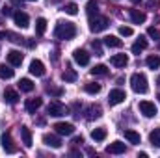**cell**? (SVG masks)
<instances>
[{
	"mask_svg": "<svg viewBox=\"0 0 160 158\" xmlns=\"http://www.w3.org/2000/svg\"><path fill=\"white\" fill-rule=\"evenodd\" d=\"M54 36L58 39H73L77 36V26L73 22H58L56 24V30H54Z\"/></svg>",
	"mask_w": 160,
	"mask_h": 158,
	"instance_id": "cell-1",
	"label": "cell"
},
{
	"mask_svg": "<svg viewBox=\"0 0 160 158\" xmlns=\"http://www.w3.org/2000/svg\"><path fill=\"white\" fill-rule=\"evenodd\" d=\"M130 87H132V91L145 95V93L149 91V82H147V77H145L143 73H134V75L130 77Z\"/></svg>",
	"mask_w": 160,
	"mask_h": 158,
	"instance_id": "cell-2",
	"label": "cell"
},
{
	"mask_svg": "<svg viewBox=\"0 0 160 158\" xmlns=\"http://www.w3.org/2000/svg\"><path fill=\"white\" fill-rule=\"evenodd\" d=\"M108 19L106 17H101V15H95V17H89V30L93 32V34H99V32H102V30H106L108 28Z\"/></svg>",
	"mask_w": 160,
	"mask_h": 158,
	"instance_id": "cell-3",
	"label": "cell"
},
{
	"mask_svg": "<svg viewBox=\"0 0 160 158\" xmlns=\"http://www.w3.org/2000/svg\"><path fill=\"white\" fill-rule=\"evenodd\" d=\"M47 114L52 116V117H62V116L69 114V108L63 106L60 101H50V104L47 106Z\"/></svg>",
	"mask_w": 160,
	"mask_h": 158,
	"instance_id": "cell-4",
	"label": "cell"
},
{
	"mask_svg": "<svg viewBox=\"0 0 160 158\" xmlns=\"http://www.w3.org/2000/svg\"><path fill=\"white\" fill-rule=\"evenodd\" d=\"M138 108H140V114H142V116H145V117H155V116L158 114V110H157L155 102H151V101H140Z\"/></svg>",
	"mask_w": 160,
	"mask_h": 158,
	"instance_id": "cell-5",
	"label": "cell"
},
{
	"mask_svg": "<svg viewBox=\"0 0 160 158\" xmlns=\"http://www.w3.org/2000/svg\"><path fill=\"white\" fill-rule=\"evenodd\" d=\"M0 145H2V149H4L8 155L17 153V145L13 143V140H11V134H9V132H4V134L0 136Z\"/></svg>",
	"mask_w": 160,
	"mask_h": 158,
	"instance_id": "cell-6",
	"label": "cell"
},
{
	"mask_svg": "<svg viewBox=\"0 0 160 158\" xmlns=\"http://www.w3.org/2000/svg\"><path fill=\"white\" fill-rule=\"evenodd\" d=\"M54 128H56V132H58L60 136H71V134L75 132V125H73V123H65V121L56 123Z\"/></svg>",
	"mask_w": 160,
	"mask_h": 158,
	"instance_id": "cell-7",
	"label": "cell"
},
{
	"mask_svg": "<svg viewBox=\"0 0 160 158\" xmlns=\"http://www.w3.org/2000/svg\"><path fill=\"white\" fill-rule=\"evenodd\" d=\"M125 99H127V95H125V91H123V89H112V91H110V95H108V102H110L112 106L121 104Z\"/></svg>",
	"mask_w": 160,
	"mask_h": 158,
	"instance_id": "cell-8",
	"label": "cell"
},
{
	"mask_svg": "<svg viewBox=\"0 0 160 158\" xmlns=\"http://www.w3.org/2000/svg\"><path fill=\"white\" fill-rule=\"evenodd\" d=\"M13 21H15V24L19 28H28V24H30V17L24 11H15L13 13Z\"/></svg>",
	"mask_w": 160,
	"mask_h": 158,
	"instance_id": "cell-9",
	"label": "cell"
},
{
	"mask_svg": "<svg viewBox=\"0 0 160 158\" xmlns=\"http://www.w3.org/2000/svg\"><path fill=\"white\" fill-rule=\"evenodd\" d=\"M43 143L48 145V147H52V149H60V147L63 145L62 140H60L56 134H43Z\"/></svg>",
	"mask_w": 160,
	"mask_h": 158,
	"instance_id": "cell-10",
	"label": "cell"
},
{
	"mask_svg": "<svg viewBox=\"0 0 160 158\" xmlns=\"http://www.w3.org/2000/svg\"><path fill=\"white\" fill-rule=\"evenodd\" d=\"M73 60H75L78 65H88V63H89V54H88L86 50H82V48H77V50L73 52Z\"/></svg>",
	"mask_w": 160,
	"mask_h": 158,
	"instance_id": "cell-11",
	"label": "cell"
},
{
	"mask_svg": "<svg viewBox=\"0 0 160 158\" xmlns=\"http://www.w3.org/2000/svg\"><path fill=\"white\" fill-rule=\"evenodd\" d=\"M22 60H24V56H22L19 50H9V52H8V62H9V65L19 67V65L22 63Z\"/></svg>",
	"mask_w": 160,
	"mask_h": 158,
	"instance_id": "cell-12",
	"label": "cell"
},
{
	"mask_svg": "<svg viewBox=\"0 0 160 158\" xmlns=\"http://www.w3.org/2000/svg\"><path fill=\"white\" fill-rule=\"evenodd\" d=\"M125 151H127V147H125L123 141H112V143L106 147V153H108V155H123Z\"/></svg>",
	"mask_w": 160,
	"mask_h": 158,
	"instance_id": "cell-13",
	"label": "cell"
},
{
	"mask_svg": "<svg viewBox=\"0 0 160 158\" xmlns=\"http://www.w3.org/2000/svg\"><path fill=\"white\" fill-rule=\"evenodd\" d=\"M30 73H32L34 77H43V75H45V65H43L41 60H32V63H30Z\"/></svg>",
	"mask_w": 160,
	"mask_h": 158,
	"instance_id": "cell-14",
	"label": "cell"
},
{
	"mask_svg": "<svg viewBox=\"0 0 160 158\" xmlns=\"http://www.w3.org/2000/svg\"><path fill=\"white\" fill-rule=\"evenodd\" d=\"M110 63H112L114 67H125V65L128 63V56H127V54H114V56L110 58Z\"/></svg>",
	"mask_w": 160,
	"mask_h": 158,
	"instance_id": "cell-15",
	"label": "cell"
},
{
	"mask_svg": "<svg viewBox=\"0 0 160 158\" xmlns=\"http://www.w3.org/2000/svg\"><path fill=\"white\" fill-rule=\"evenodd\" d=\"M41 104H43V99H39V97L28 99V101H26V110H28L30 114H36V112L41 108Z\"/></svg>",
	"mask_w": 160,
	"mask_h": 158,
	"instance_id": "cell-16",
	"label": "cell"
},
{
	"mask_svg": "<svg viewBox=\"0 0 160 158\" xmlns=\"http://www.w3.org/2000/svg\"><path fill=\"white\" fill-rule=\"evenodd\" d=\"M17 101H19V93L15 91V89H4V102H8V104H17Z\"/></svg>",
	"mask_w": 160,
	"mask_h": 158,
	"instance_id": "cell-17",
	"label": "cell"
},
{
	"mask_svg": "<svg viewBox=\"0 0 160 158\" xmlns=\"http://www.w3.org/2000/svg\"><path fill=\"white\" fill-rule=\"evenodd\" d=\"M147 45H149V41H147V37L140 36V37L136 39V43L132 45V52H134V54H140L142 50H145V48H147Z\"/></svg>",
	"mask_w": 160,
	"mask_h": 158,
	"instance_id": "cell-18",
	"label": "cell"
},
{
	"mask_svg": "<svg viewBox=\"0 0 160 158\" xmlns=\"http://www.w3.org/2000/svg\"><path fill=\"white\" fill-rule=\"evenodd\" d=\"M145 13L143 11H140V9H130V21L134 22V24H143L145 22Z\"/></svg>",
	"mask_w": 160,
	"mask_h": 158,
	"instance_id": "cell-19",
	"label": "cell"
},
{
	"mask_svg": "<svg viewBox=\"0 0 160 158\" xmlns=\"http://www.w3.org/2000/svg\"><path fill=\"white\" fill-rule=\"evenodd\" d=\"M15 77V71L9 67V65H6V63H0V78L2 80H9Z\"/></svg>",
	"mask_w": 160,
	"mask_h": 158,
	"instance_id": "cell-20",
	"label": "cell"
},
{
	"mask_svg": "<svg viewBox=\"0 0 160 158\" xmlns=\"http://www.w3.org/2000/svg\"><path fill=\"white\" fill-rule=\"evenodd\" d=\"M34 87H36V84H34L30 78H21L19 80V89H21V91L30 93V91H34Z\"/></svg>",
	"mask_w": 160,
	"mask_h": 158,
	"instance_id": "cell-21",
	"label": "cell"
},
{
	"mask_svg": "<svg viewBox=\"0 0 160 158\" xmlns=\"http://www.w3.org/2000/svg\"><path fill=\"white\" fill-rule=\"evenodd\" d=\"M21 138H22L24 147H32V132L28 126H21Z\"/></svg>",
	"mask_w": 160,
	"mask_h": 158,
	"instance_id": "cell-22",
	"label": "cell"
},
{
	"mask_svg": "<svg viewBox=\"0 0 160 158\" xmlns=\"http://www.w3.org/2000/svg\"><path fill=\"white\" fill-rule=\"evenodd\" d=\"M91 138H93V141H104L106 140V128H102V126L93 128L91 130Z\"/></svg>",
	"mask_w": 160,
	"mask_h": 158,
	"instance_id": "cell-23",
	"label": "cell"
},
{
	"mask_svg": "<svg viewBox=\"0 0 160 158\" xmlns=\"http://www.w3.org/2000/svg\"><path fill=\"white\" fill-rule=\"evenodd\" d=\"M104 45L110 47V48H119L121 45H123V41H121L118 36H106V37H104Z\"/></svg>",
	"mask_w": 160,
	"mask_h": 158,
	"instance_id": "cell-24",
	"label": "cell"
},
{
	"mask_svg": "<svg viewBox=\"0 0 160 158\" xmlns=\"http://www.w3.org/2000/svg\"><path fill=\"white\" fill-rule=\"evenodd\" d=\"M145 63H147V67L149 69H158L160 67V56L158 54H151V56H147V60H145Z\"/></svg>",
	"mask_w": 160,
	"mask_h": 158,
	"instance_id": "cell-25",
	"label": "cell"
},
{
	"mask_svg": "<svg viewBox=\"0 0 160 158\" xmlns=\"http://www.w3.org/2000/svg\"><path fill=\"white\" fill-rule=\"evenodd\" d=\"M125 138H127L130 143H134V145L142 143V138H140V134H138L136 130H125Z\"/></svg>",
	"mask_w": 160,
	"mask_h": 158,
	"instance_id": "cell-26",
	"label": "cell"
},
{
	"mask_svg": "<svg viewBox=\"0 0 160 158\" xmlns=\"http://www.w3.org/2000/svg\"><path fill=\"white\" fill-rule=\"evenodd\" d=\"M149 141H151V145H153V147L160 149V128L151 130V134H149Z\"/></svg>",
	"mask_w": 160,
	"mask_h": 158,
	"instance_id": "cell-27",
	"label": "cell"
},
{
	"mask_svg": "<svg viewBox=\"0 0 160 158\" xmlns=\"http://www.w3.org/2000/svg\"><path fill=\"white\" fill-rule=\"evenodd\" d=\"M91 75H93V77H106V75H108V67L102 65V63H99V65L91 67Z\"/></svg>",
	"mask_w": 160,
	"mask_h": 158,
	"instance_id": "cell-28",
	"label": "cell"
},
{
	"mask_svg": "<svg viewBox=\"0 0 160 158\" xmlns=\"http://www.w3.org/2000/svg\"><path fill=\"white\" fill-rule=\"evenodd\" d=\"M86 11H88L89 17L97 15V13H99V2H97V0H89V2L86 4Z\"/></svg>",
	"mask_w": 160,
	"mask_h": 158,
	"instance_id": "cell-29",
	"label": "cell"
},
{
	"mask_svg": "<svg viewBox=\"0 0 160 158\" xmlns=\"http://www.w3.org/2000/svg\"><path fill=\"white\" fill-rule=\"evenodd\" d=\"M84 89H86V93H89V95H97V93H101V84L89 82V84L84 86Z\"/></svg>",
	"mask_w": 160,
	"mask_h": 158,
	"instance_id": "cell-30",
	"label": "cell"
},
{
	"mask_svg": "<svg viewBox=\"0 0 160 158\" xmlns=\"http://www.w3.org/2000/svg\"><path fill=\"white\" fill-rule=\"evenodd\" d=\"M77 78H78V75H77L73 69H65V71L62 73V80H63V82H75Z\"/></svg>",
	"mask_w": 160,
	"mask_h": 158,
	"instance_id": "cell-31",
	"label": "cell"
},
{
	"mask_svg": "<svg viewBox=\"0 0 160 158\" xmlns=\"http://www.w3.org/2000/svg\"><path fill=\"white\" fill-rule=\"evenodd\" d=\"M45 30H47V19L39 17V19L36 21V34H38V36H43Z\"/></svg>",
	"mask_w": 160,
	"mask_h": 158,
	"instance_id": "cell-32",
	"label": "cell"
},
{
	"mask_svg": "<svg viewBox=\"0 0 160 158\" xmlns=\"http://www.w3.org/2000/svg\"><path fill=\"white\" fill-rule=\"evenodd\" d=\"M101 112H102V110H101V106H89V108H88V116H86V117L89 119V121H91V119H97V117H101Z\"/></svg>",
	"mask_w": 160,
	"mask_h": 158,
	"instance_id": "cell-33",
	"label": "cell"
},
{
	"mask_svg": "<svg viewBox=\"0 0 160 158\" xmlns=\"http://www.w3.org/2000/svg\"><path fill=\"white\" fill-rule=\"evenodd\" d=\"M63 11H65L67 15H77V13H78V6H77L75 2H69V4L63 6Z\"/></svg>",
	"mask_w": 160,
	"mask_h": 158,
	"instance_id": "cell-34",
	"label": "cell"
},
{
	"mask_svg": "<svg viewBox=\"0 0 160 158\" xmlns=\"http://www.w3.org/2000/svg\"><path fill=\"white\" fill-rule=\"evenodd\" d=\"M47 93L52 95V97H62V95H63V89H62V87H56V86L50 84V86H47Z\"/></svg>",
	"mask_w": 160,
	"mask_h": 158,
	"instance_id": "cell-35",
	"label": "cell"
},
{
	"mask_svg": "<svg viewBox=\"0 0 160 158\" xmlns=\"http://www.w3.org/2000/svg\"><path fill=\"white\" fill-rule=\"evenodd\" d=\"M119 34L123 36V37H130V36L134 34V30H132L130 26H121V28H119Z\"/></svg>",
	"mask_w": 160,
	"mask_h": 158,
	"instance_id": "cell-36",
	"label": "cell"
},
{
	"mask_svg": "<svg viewBox=\"0 0 160 158\" xmlns=\"http://www.w3.org/2000/svg\"><path fill=\"white\" fill-rule=\"evenodd\" d=\"M147 36L153 37V39H160V30L158 28H155V26H151V28L147 30Z\"/></svg>",
	"mask_w": 160,
	"mask_h": 158,
	"instance_id": "cell-37",
	"label": "cell"
},
{
	"mask_svg": "<svg viewBox=\"0 0 160 158\" xmlns=\"http://www.w3.org/2000/svg\"><path fill=\"white\" fill-rule=\"evenodd\" d=\"M91 47H93V50H95V54H97V56H102V47H101V41H93V43H91Z\"/></svg>",
	"mask_w": 160,
	"mask_h": 158,
	"instance_id": "cell-38",
	"label": "cell"
},
{
	"mask_svg": "<svg viewBox=\"0 0 160 158\" xmlns=\"http://www.w3.org/2000/svg\"><path fill=\"white\" fill-rule=\"evenodd\" d=\"M73 143H75V145H82V143H84V138H82V136H80V138H75Z\"/></svg>",
	"mask_w": 160,
	"mask_h": 158,
	"instance_id": "cell-39",
	"label": "cell"
},
{
	"mask_svg": "<svg viewBox=\"0 0 160 158\" xmlns=\"http://www.w3.org/2000/svg\"><path fill=\"white\" fill-rule=\"evenodd\" d=\"M2 13H4L6 17H8V15H13V11H11L9 7H4V9H2Z\"/></svg>",
	"mask_w": 160,
	"mask_h": 158,
	"instance_id": "cell-40",
	"label": "cell"
},
{
	"mask_svg": "<svg viewBox=\"0 0 160 158\" xmlns=\"http://www.w3.org/2000/svg\"><path fill=\"white\" fill-rule=\"evenodd\" d=\"M158 6V2H155V0H151V2H147V7H157Z\"/></svg>",
	"mask_w": 160,
	"mask_h": 158,
	"instance_id": "cell-41",
	"label": "cell"
},
{
	"mask_svg": "<svg viewBox=\"0 0 160 158\" xmlns=\"http://www.w3.org/2000/svg\"><path fill=\"white\" fill-rule=\"evenodd\" d=\"M0 39H6V32H0Z\"/></svg>",
	"mask_w": 160,
	"mask_h": 158,
	"instance_id": "cell-42",
	"label": "cell"
},
{
	"mask_svg": "<svg viewBox=\"0 0 160 158\" xmlns=\"http://www.w3.org/2000/svg\"><path fill=\"white\" fill-rule=\"evenodd\" d=\"M130 2H132V4H140L142 0H130Z\"/></svg>",
	"mask_w": 160,
	"mask_h": 158,
	"instance_id": "cell-43",
	"label": "cell"
},
{
	"mask_svg": "<svg viewBox=\"0 0 160 158\" xmlns=\"http://www.w3.org/2000/svg\"><path fill=\"white\" fill-rule=\"evenodd\" d=\"M28 2H36V0H28Z\"/></svg>",
	"mask_w": 160,
	"mask_h": 158,
	"instance_id": "cell-44",
	"label": "cell"
},
{
	"mask_svg": "<svg viewBox=\"0 0 160 158\" xmlns=\"http://www.w3.org/2000/svg\"><path fill=\"white\" fill-rule=\"evenodd\" d=\"M158 101H160V93H158Z\"/></svg>",
	"mask_w": 160,
	"mask_h": 158,
	"instance_id": "cell-45",
	"label": "cell"
}]
</instances>
